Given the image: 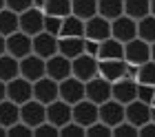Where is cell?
<instances>
[{"label": "cell", "mask_w": 155, "mask_h": 137, "mask_svg": "<svg viewBox=\"0 0 155 137\" xmlns=\"http://www.w3.org/2000/svg\"><path fill=\"white\" fill-rule=\"evenodd\" d=\"M124 60L126 64L133 67H142L144 62L151 60V44L142 38H133L124 44Z\"/></svg>", "instance_id": "1"}, {"label": "cell", "mask_w": 155, "mask_h": 137, "mask_svg": "<svg viewBox=\"0 0 155 137\" xmlns=\"http://www.w3.org/2000/svg\"><path fill=\"white\" fill-rule=\"evenodd\" d=\"M7 97H9L11 102L22 106L25 102L33 99V82L27 80V77H22V75L13 77L11 82H7Z\"/></svg>", "instance_id": "2"}, {"label": "cell", "mask_w": 155, "mask_h": 137, "mask_svg": "<svg viewBox=\"0 0 155 137\" xmlns=\"http://www.w3.org/2000/svg\"><path fill=\"white\" fill-rule=\"evenodd\" d=\"M7 53L22 60V57L33 53V38L27 35L25 31H16L11 35H7Z\"/></svg>", "instance_id": "3"}, {"label": "cell", "mask_w": 155, "mask_h": 137, "mask_svg": "<svg viewBox=\"0 0 155 137\" xmlns=\"http://www.w3.org/2000/svg\"><path fill=\"white\" fill-rule=\"evenodd\" d=\"M33 99H38L42 104H51L55 99H60V82H55L53 77H40L38 82H33Z\"/></svg>", "instance_id": "4"}, {"label": "cell", "mask_w": 155, "mask_h": 137, "mask_svg": "<svg viewBox=\"0 0 155 137\" xmlns=\"http://www.w3.org/2000/svg\"><path fill=\"white\" fill-rule=\"evenodd\" d=\"M84 97H87V82L78 80L75 75L60 82V99H64V102H69L73 106L78 102H82Z\"/></svg>", "instance_id": "5"}, {"label": "cell", "mask_w": 155, "mask_h": 137, "mask_svg": "<svg viewBox=\"0 0 155 137\" xmlns=\"http://www.w3.org/2000/svg\"><path fill=\"white\" fill-rule=\"evenodd\" d=\"M84 38L95 42H104L107 38H111V20L102 18L100 13L84 20Z\"/></svg>", "instance_id": "6"}, {"label": "cell", "mask_w": 155, "mask_h": 137, "mask_svg": "<svg viewBox=\"0 0 155 137\" xmlns=\"http://www.w3.org/2000/svg\"><path fill=\"white\" fill-rule=\"evenodd\" d=\"M111 97H113V84H111L109 80L95 75L93 80L87 82V99H91V102H95L97 106H100V104H104Z\"/></svg>", "instance_id": "7"}, {"label": "cell", "mask_w": 155, "mask_h": 137, "mask_svg": "<svg viewBox=\"0 0 155 137\" xmlns=\"http://www.w3.org/2000/svg\"><path fill=\"white\" fill-rule=\"evenodd\" d=\"M20 75L27 77V80H31V82H38L40 77L47 75V60L36 55V53L22 57V60H20Z\"/></svg>", "instance_id": "8"}, {"label": "cell", "mask_w": 155, "mask_h": 137, "mask_svg": "<svg viewBox=\"0 0 155 137\" xmlns=\"http://www.w3.org/2000/svg\"><path fill=\"white\" fill-rule=\"evenodd\" d=\"M71 64H73V75L78 80L89 82L97 75V64H100V60H97L95 55L82 53V55H78L75 60H71Z\"/></svg>", "instance_id": "9"}, {"label": "cell", "mask_w": 155, "mask_h": 137, "mask_svg": "<svg viewBox=\"0 0 155 137\" xmlns=\"http://www.w3.org/2000/svg\"><path fill=\"white\" fill-rule=\"evenodd\" d=\"M71 119H73V106L69 102H64V99H55V102L47 104V122H51L53 126L62 128Z\"/></svg>", "instance_id": "10"}, {"label": "cell", "mask_w": 155, "mask_h": 137, "mask_svg": "<svg viewBox=\"0 0 155 137\" xmlns=\"http://www.w3.org/2000/svg\"><path fill=\"white\" fill-rule=\"evenodd\" d=\"M97 119H100V106L95 102H91V99L84 97L82 102L73 104V122L82 124L84 128H89L91 124H95Z\"/></svg>", "instance_id": "11"}, {"label": "cell", "mask_w": 155, "mask_h": 137, "mask_svg": "<svg viewBox=\"0 0 155 137\" xmlns=\"http://www.w3.org/2000/svg\"><path fill=\"white\" fill-rule=\"evenodd\" d=\"M20 119L25 124H29L31 128L40 126L42 122H47V104L38 102V99H29L20 106Z\"/></svg>", "instance_id": "12"}, {"label": "cell", "mask_w": 155, "mask_h": 137, "mask_svg": "<svg viewBox=\"0 0 155 137\" xmlns=\"http://www.w3.org/2000/svg\"><path fill=\"white\" fill-rule=\"evenodd\" d=\"M20 31H25L27 35H38L40 31H45V11L42 9H27L20 13Z\"/></svg>", "instance_id": "13"}, {"label": "cell", "mask_w": 155, "mask_h": 137, "mask_svg": "<svg viewBox=\"0 0 155 137\" xmlns=\"http://www.w3.org/2000/svg\"><path fill=\"white\" fill-rule=\"evenodd\" d=\"M126 119V106L117 99H107L104 104H100V122H104L107 126H117L120 122Z\"/></svg>", "instance_id": "14"}, {"label": "cell", "mask_w": 155, "mask_h": 137, "mask_svg": "<svg viewBox=\"0 0 155 137\" xmlns=\"http://www.w3.org/2000/svg\"><path fill=\"white\" fill-rule=\"evenodd\" d=\"M111 35H113L115 40H120V42L126 44L129 40L137 38V20L129 18L126 13L120 16V18H115L113 22H111Z\"/></svg>", "instance_id": "15"}, {"label": "cell", "mask_w": 155, "mask_h": 137, "mask_svg": "<svg viewBox=\"0 0 155 137\" xmlns=\"http://www.w3.org/2000/svg\"><path fill=\"white\" fill-rule=\"evenodd\" d=\"M47 75L53 77L55 82H62L67 80V77L73 75V64L69 57H64L62 53H55L47 60Z\"/></svg>", "instance_id": "16"}, {"label": "cell", "mask_w": 155, "mask_h": 137, "mask_svg": "<svg viewBox=\"0 0 155 137\" xmlns=\"http://www.w3.org/2000/svg\"><path fill=\"white\" fill-rule=\"evenodd\" d=\"M126 69H129L126 60H100V64H97V75L113 84L117 80H122V77H126Z\"/></svg>", "instance_id": "17"}, {"label": "cell", "mask_w": 155, "mask_h": 137, "mask_svg": "<svg viewBox=\"0 0 155 137\" xmlns=\"http://www.w3.org/2000/svg\"><path fill=\"white\" fill-rule=\"evenodd\" d=\"M33 53L49 60L51 55L58 53V38L49 31H40L38 35H33Z\"/></svg>", "instance_id": "18"}, {"label": "cell", "mask_w": 155, "mask_h": 137, "mask_svg": "<svg viewBox=\"0 0 155 137\" xmlns=\"http://www.w3.org/2000/svg\"><path fill=\"white\" fill-rule=\"evenodd\" d=\"M113 99L122 102L124 106L137 99V80L133 77H122V80L113 82Z\"/></svg>", "instance_id": "19"}, {"label": "cell", "mask_w": 155, "mask_h": 137, "mask_svg": "<svg viewBox=\"0 0 155 137\" xmlns=\"http://www.w3.org/2000/svg\"><path fill=\"white\" fill-rule=\"evenodd\" d=\"M126 119L137 128H142L146 122H151V104L142 102V99H133L131 104H126Z\"/></svg>", "instance_id": "20"}, {"label": "cell", "mask_w": 155, "mask_h": 137, "mask_svg": "<svg viewBox=\"0 0 155 137\" xmlns=\"http://www.w3.org/2000/svg\"><path fill=\"white\" fill-rule=\"evenodd\" d=\"M97 60H124V42L115 40L113 35L100 42V51H97Z\"/></svg>", "instance_id": "21"}, {"label": "cell", "mask_w": 155, "mask_h": 137, "mask_svg": "<svg viewBox=\"0 0 155 137\" xmlns=\"http://www.w3.org/2000/svg\"><path fill=\"white\" fill-rule=\"evenodd\" d=\"M58 53L69 60H75L84 53V38H58Z\"/></svg>", "instance_id": "22"}, {"label": "cell", "mask_w": 155, "mask_h": 137, "mask_svg": "<svg viewBox=\"0 0 155 137\" xmlns=\"http://www.w3.org/2000/svg\"><path fill=\"white\" fill-rule=\"evenodd\" d=\"M58 38H84V20L73 13L62 18V29Z\"/></svg>", "instance_id": "23"}, {"label": "cell", "mask_w": 155, "mask_h": 137, "mask_svg": "<svg viewBox=\"0 0 155 137\" xmlns=\"http://www.w3.org/2000/svg\"><path fill=\"white\" fill-rule=\"evenodd\" d=\"M16 122H20V104L11 102L9 97L2 99L0 102V124H2L5 128L13 126Z\"/></svg>", "instance_id": "24"}, {"label": "cell", "mask_w": 155, "mask_h": 137, "mask_svg": "<svg viewBox=\"0 0 155 137\" xmlns=\"http://www.w3.org/2000/svg\"><path fill=\"white\" fill-rule=\"evenodd\" d=\"M20 75V60L9 53L0 55V80L2 82H11L13 77Z\"/></svg>", "instance_id": "25"}, {"label": "cell", "mask_w": 155, "mask_h": 137, "mask_svg": "<svg viewBox=\"0 0 155 137\" xmlns=\"http://www.w3.org/2000/svg\"><path fill=\"white\" fill-rule=\"evenodd\" d=\"M97 13L113 22L115 18L124 16V0H97Z\"/></svg>", "instance_id": "26"}, {"label": "cell", "mask_w": 155, "mask_h": 137, "mask_svg": "<svg viewBox=\"0 0 155 137\" xmlns=\"http://www.w3.org/2000/svg\"><path fill=\"white\" fill-rule=\"evenodd\" d=\"M16 31H20V13L5 7V9L0 11V33L7 38V35H11Z\"/></svg>", "instance_id": "27"}, {"label": "cell", "mask_w": 155, "mask_h": 137, "mask_svg": "<svg viewBox=\"0 0 155 137\" xmlns=\"http://www.w3.org/2000/svg\"><path fill=\"white\" fill-rule=\"evenodd\" d=\"M124 13L133 20H142L151 13V0H124Z\"/></svg>", "instance_id": "28"}, {"label": "cell", "mask_w": 155, "mask_h": 137, "mask_svg": "<svg viewBox=\"0 0 155 137\" xmlns=\"http://www.w3.org/2000/svg\"><path fill=\"white\" fill-rule=\"evenodd\" d=\"M71 13L82 20L97 16V0H71Z\"/></svg>", "instance_id": "29"}, {"label": "cell", "mask_w": 155, "mask_h": 137, "mask_svg": "<svg viewBox=\"0 0 155 137\" xmlns=\"http://www.w3.org/2000/svg\"><path fill=\"white\" fill-rule=\"evenodd\" d=\"M45 13L55 18H67L71 16V0H47L45 2Z\"/></svg>", "instance_id": "30"}, {"label": "cell", "mask_w": 155, "mask_h": 137, "mask_svg": "<svg viewBox=\"0 0 155 137\" xmlns=\"http://www.w3.org/2000/svg\"><path fill=\"white\" fill-rule=\"evenodd\" d=\"M137 38L146 40L149 44L155 42V16L153 13H149L142 20H137Z\"/></svg>", "instance_id": "31"}, {"label": "cell", "mask_w": 155, "mask_h": 137, "mask_svg": "<svg viewBox=\"0 0 155 137\" xmlns=\"http://www.w3.org/2000/svg\"><path fill=\"white\" fill-rule=\"evenodd\" d=\"M135 80L140 84H151V86H155V60H149V62H144L142 67H137Z\"/></svg>", "instance_id": "32"}, {"label": "cell", "mask_w": 155, "mask_h": 137, "mask_svg": "<svg viewBox=\"0 0 155 137\" xmlns=\"http://www.w3.org/2000/svg\"><path fill=\"white\" fill-rule=\"evenodd\" d=\"M137 135H140V128L135 124H131L129 119H124L117 126H113V137H137Z\"/></svg>", "instance_id": "33"}, {"label": "cell", "mask_w": 155, "mask_h": 137, "mask_svg": "<svg viewBox=\"0 0 155 137\" xmlns=\"http://www.w3.org/2000/svg\"><path fill=\"white\" fill-rule=\"evenodd\" d=\"M84 135H87V128L82 124H78V122H73V119L60 128V137H84Z\"/></svg>", "instance_id": "34"}, {"label": "cell", "mask_w": 155, "mask_h": 137, "mask_svg": "<svg viewBox=\"0 0 155 137\" xmlns=\"http://www.w3.org/2000/svg\"><path fill=\"white\" fill-rule=\"evenodd\" d=\"M7 135H9V137H31V135H33V128L20 119V122H16L13 126L7 128Z\"/></svg>", "instance_id": "35"}, {"label": "cell", "mask_w": 155, "mask_h": 137, "mask_svg": "<svg viewBox=\"0 0 155 137\" xmlns=\"http://www.w3.org/2000/svg\"><path fill=\"white\" fill-rule=\"evenodd\" d=\"M87 135H89V137H95V135H107V137H111V135H113V128L97 119L95 124H91V126L87 128Z\"/></svg>", "instance_id": "36"}, {"label": "cell", "mask_w": 155, "mask_h": 137, "mask_svg": "<svg viewBox=\"0 0 155 137\" xmlns=\"http://www.w3.org/2000/svg\"><path fill=\"white\" fill-rule=\"evenodd\" d=\"M60 29H62V18L47 16V13H45V31H49L51 35L58 38V35H60Z\"/></svg>", "instance_id": "37"}, {"label": "cell", "mask_w": 155, "mask_h": 137, "mask_svg": "<svg viewBox=\"0 0 155 137\" xmlns=\"http://www.w3.org/2000/svg\"><path fill=\"white\" fill-rule=\"evenodd\" d=\"M153 97H155V86L137 82V99H142L146 104H153Z\"/></svg>", "instance_id": "38"}, {"label": "cell", "mask_w": 155, "mask_h": 137, "mask_svg": "<svg viewBox=\"0 0 155 137\" xmlns=\"http://www.w3.org/2000/svg\"><path fill=\"white\" fill-rule=\"evenodd\" d=\"M33 135H36V137H42V135H53V137H58V135H60V128L53 126L51 122H42L40 126L33 128Z\"/></svg>", "instance_id": "39"}, {"label": "cell", "mask_w": 155, "mask_h": 137, "mask_svg": "<svg viewBox=\"0 0 155 137\" xmlns=\"http://www.w3.org/2000/svg\"><path fill=\"white\" fill-rule=\"evenodd\" d=\"M33 7V0H7V9L16 11V13H22L27 9Z\"/></svg>", "instance_id": "40"}, {"label": "cell", "mask_w": 155, "mask_h": 137, "mask_svg": "<svg viewBox=\"0 0 155 137\" xmlns=\"http://www.w3.org/2000/svg\"><path fill=\"white\" fill-rule=\"evenodd\" d=\"M97 51H100V42H95V40H87V38H84V53H89V55H95V57H97Z\"/></svg>", "instance_id": "41"}, {"label": "cell", "mask_w": 155, "mask_h": 137, "mask_svg": "<svg viewBox=\"0 0 155 137\" xmlns=\"http://www.w3.org/2000/svg\"><path fill=\"white\" fill-rule=\"evenodd\" d=\"M140 135H142V137H146V135H155V122H153V119L146 122V124L140 128Z\"/></svg>", "instance_id": "42"}, {"label": "cell", "mask_w": 155, "mask_h": 137, "mask_svg": "<svg viewBox=\"0 0 155 137\" xmlns=\"http://www.w3.org/2000/svg\"><path fill=\"white\" fill-rule=\"evenodd\" d=\"M5 53H7V38L0 33V55H5Z\"/></svg>", "instance_id": "43"}, {"label": "cell", "mask_w": 155, "mask_h": 137, "mask_svg": "<svg viewBox=\"0 0 155 137\" xmlns=\"http://www.w3.org/2000/svg\"><path fill=\"white\" fill-rule=\"evenodd\" d=\"M2 99H7V82L0 80V102H2Z\"/></svg>", "instance_id": "44"}, {"label": "cell", "mask_w": 155, "mask_h": 137, "mask_svg": "<svg viewBox=\"0 0 155 137\" xmlns=\"http://www.w3.org/2000/svg\"><path fill=\"white\" fill-rule=\"evenodd\" d=\"M151 60H155V42L151 44Z\"/></svg>", "instance_id": "45"}, {"label": "cell", "mask_w": 155, "mask_h": 137, "mask_svg": "<svg viewBox=\"0 0 155 137\" xmlns=\"http://www.w3.org/2000/svg\"><path fill=\"white\" fill-rule=\"evenodd\" d=\"M151 119H153V122H155V104H153V106H151Z\"/></svg>", "instance_id": "46"}, {"label": "cell", "mask_w": 155, "mask_h": 137, "mask_svg": "<svg viewBox=\"0 0 155 137\" xmlns=\"http://www.w3.org/2000/svg\"><path fill=\"white\" fill-rule=\"evenodd\" d=\"M0 135H2V137H5V135H7V128H5V126H2V124H0Z\"/></svg>", "instance_id": "47"}, {"label": "cell", "mask_w": 155, "mask_h": 137, "mask_svg": "<svg viewBox=\"0 0 155 137\" xmlns=\"http://www.w3.org/2000/svg\"><path fill=\"white\" fill-rule=\"evenodd\" d=\"M151 13L155 16V0H151Z\"/></svg>", "instance_id": "48"}, {"label": "cell", "mask_w": 155, "mask_h": 137, "mask_svg": "<svg viewBox=\"0 0 155 137\" xmlns=\"http://www.w3.org/2000/svg\"><path fill=\"white\" fill-rule=\"evenodd\" d=\"M5 7H7V0H0V11H2Z\"/></svg>", "instance_id": "49"}, {"label": "cell", "mask_w": 155, "mask_h": 137, "mask_svg": "<svg viewBox=\"0 0 155 137\" xmlns=\"http://www.w3.org/2000/svg\"><path fill=\"white\" fill-rule=\"evenodd\" d=\"M153 104H155V97H153ZM153 104H151V106H153Z\"/></svg>", "instance_id": "50"}]
</instances>
